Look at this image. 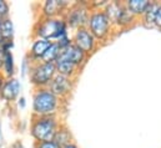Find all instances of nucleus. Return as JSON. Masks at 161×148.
<instances>
[{"instance_id":"f257e3e1","label":"nucleus","mask_w":161,"mask_h":148,"mask_svg":"<svg viewBox=\"0 0 161 148\" xmlns=\"http://www.w3.org/2000/svg\"><path fill=\"white\" fill-rule=\"evenodd\" d=\"M60 106V98L55 96L49 88H36L33 93V116H56Z\"/></svg>"},{"instance_id":"f03ea898","label":"nucleus","mask_w":161,"mask_h":148,"mask_svg":"<svg viewBox=\"0 0 161 148\" xmlns=\"http://www.w3.org/2000/svg\"><path fill=\"white\" fill-rule=\"evenodd\" d=\"M65 35H68V25L63 18H41L34 28L35 39H45L56 42Z\"/></svg>"},{"instance_id":"7ed1b4c3","label":"nucleus","mask_w":161,"mask_h":148,"mask_svg":"<svg viewBox=\"0 0 161 148\" xmlns=\"http://www.w3.org/2000/svg\"><path fill=\"white\" fill-rule=\"evenodd\" d=\"M60 123L56 116H44L33 117L30 123V135L34 138L35 143L53 141Z\"/></svg>"},{"instance_id":"20e7f679","label":"nucleus","mask_w":161,"mask_h":148,"mask_svg":"<svg viewBox=\"0 0 161 148\" xmlns=\"http://www.w3.org/2000/svg\"><path fill=\"white\" fill-rule=\"evenodd\" d=\"M56 75L55 64H47V62H34L31 66V70L29 72L30 83L36 88H47L51 80Z\"/></svg>"},{"instance_id":"39448f33","label":"nucleus","mask_w":161,"mask_h":148,"mask_svg":"<svg viewBox=\"0 0 161 148\" xmlns=\"http://www.w3.org/2000/svg\"><path fill=\"white\" fill-rule=\"evenodd\" d=\"M89 16L90 13L87 6L82 3H78L66 9L63 19L65 20L68 28L79 29V28H85V25H87Z\"/></svg>"},{"instance_id":"423d86ee","label":"nucleus","mask_w":161,"mask_h":148,"mask_svg":"<svg viewBox=\"0 0 161 148\" xmlns=\"http://www.w3.org/2000/svg\"><path fill=\"white\" fill-rule=\"evenodd\" d=\"M110 26L111 23L104 11H94L90 14L87 21V29L95 39L99 40L106 39L110 33Z\"/></svg>"},{"instance_id":"0eeeda50","label":"nucleus","mask_w":161,"mask_h":148,"mask_svg":"<svg viewBox=\"0 0 161 148\" xmlns=\"http://www.w3.org/2000/svg\"><path fill=\"white\" fill-rule=\"evenodd\" d=\"M96 39L92 36V34L89 31V29L85 28H79L76 29L74 37H73V44L75 46H78L81 51H84L85 54H91L95 49V41Z\"/></svg>"},{"instance_id":"6e6552de","label":"nucleus","mask_w":161,"mask_h":148,"mask_svg":"<svg viewBox=\"0 0 161 148\" xmlns=\"http://www.w3.org/2000/svg\"><path fill=\"white\" fill-rule=\"evenodd\" d=\"M69 6L66 0H46L41 6V18H63Z\"/></svg>"},{"instance_id":"1a4fd4ad","label":"nucleus","mask_w":161,"mask_h":148,"mask_svg":"<svg viewBox=\"0 0 161 148\" xmlns=\"http://www.w3.org/2000/svg\"><path fill=\"white\" fill-rule=\"evenodd\" d=\"M47 88L59 98L66 97L73 90V80L70 77L56 74L51 80L50 85L47 86Z\"/></svg>"},{"instance_id":"9d476101","label":"nucleus","mask_w":161,"mask_h":148,"mask_svg":"<svg viewBox=\"0 0 161 148\" xmlns=\"http://www.w3.org/2000/svg\"><path fill=\"white\" fill-rule=\"evenodd\" d=\"M20 91H21V83L18 78L15 77L6 78L0 92V98L8 103H13L20 97Z\"/></svg>"},{"instance_id":"9b49d317","label":"nucleus","mask_w":161,"mask_h":148,"mask_svg":"<svg viewBox=\"0 0 161 148\" xmlns=\"http://www.w3.org/2000/svg\"><path fill=\"white\" fill-rule=\"evenodd\" d=\"M85 57H86V54L84 51H81L78 46H75L74 44H71L70 46H68L64 50H61L60 56H59L58 60L69 61V62H71V64H74L75 66L79 67L81 64L85 61Z\"/></svg>"},{"instance_id":"f8f14e48","label":"nucleus","mask_w":161,"mask_h":148,"mask_svg":"<svg viewBox=\"0 0 161 148\" xmlns=\"http://www.w3.org/2000/svg\"><path fill=\"white\" fill-rule=\"evenodd\" d=\"M51 41L45 40V39H35L30 46L29 54L26 55L31 62H38L40 61L41 57L44 56V54L46 52V50L50 47Z\"/></svg>"},{"instance_id":"ddd939ff","label":"nucleus","mask_w":161,"mask_h":148,"mask_svg":"<svg viewBox=\"0 0 161 148\" xmlns=\"http://www.w3.org/2000/svg\"><path fill=\"white\" fill-rule=\"evenodd\" d=\"M150 3L151 1H147V0H129V1H126L125 6L134 16H137V15L145 14Z\"/></svg>"},{"instance_id":"4468645a","label":"nucleus","mask_w":161,"mask_h":148,"mask_svg":"<svg viewBox=\"0 0 161 148\" xmlns=\"http://www.w3.org/2000/svg\"><path fill=\"white\" fill-rule=\"evenodd\" d=\"M1 74L5 78H11L15 75V61L11 51L4 52V64H3Z\"/></svg>"},{"instance_id":"2eb2a0df","label":"nucleus","mask_w":161,"mask_h":148,"mask_svg":"<svg viewBox=\"0 0 161 148\" xmlns=\"http://www.w3.org/2000/svg\"><path fill=\"white\" fill-rule=\"evenodd\" d=\"M55 69H56V74L66 76V77H73L76 74L78 66H75L74 64L65 61V60H56L55 61Z\"/></svg>"},{"instance_id":"dca6fc26","label":"nucleus","mask_w":161,"mask_h":148,"mask_svg":"<svg viewBox=\"0 0 161 148\" xmlns=\"http://www.w3.org/2000/svg\"><path fill=\"white\" fill-rule=\"evenodd\" d=\"M53 142H55L59 147L61 148H64L66 145L71 143V133H70V131L65 126L60 124L58 131H56V133H55V136H54V138H53Z\"/></svg>"},{"instance_id":"f3484780","label":"nucleus","mask_w":161,"mask_h":148,"mask_svg":"<svg viewBox=\"0 0 161 148\" xmlns=\"http://www.w3.org/2000/svg\"><path fill=\"white\" fill-rule=\"evenodd\" d=\"M14 24L10 20V18L0 21V39L1 41H13L14 40Z\"/></svg>"},{"instance_id":"a211bd4d","label":"nucleus","mask_w":161,"mask_h":148,"mask_svg":"<svg viewBox=\"0 0 161 148\" xmlns=\"http://www.w3.org/2000/svg\"><path fill=\"white\" fill-rule=\"evenodd\" d=\"M124 4L118 3V1H114V3H110V4H106V9H105V14L108 16V19L110 20L111 24H116V20L120 16L121 11L124 9Z\"/></svg>"},{"instance_id":"6ab92c4d","label":"nucleus","mask_w":161,"mask_h":148,"mask_svg":"<svg viewBox=\"0 0 161 148\" xmlns=\"http://www.w3.org/2000/svg\"><path fill=\"white\" fill-rule=\"evenodd\" d=\"M61 52V49L59 47V45L56 42H51L50 47L46 50V52L44 54V56L41 57V62H47V64H55V61L59 59Z\"/></svg>"},{"instance_id":"aec40b11","label":"nucleus","mask_w":161,"mask_h":148,"mask_svg":"<svg viewBox=\"0 0 161 148\" xmlns=\"http://www.w3.org/2000/svg\"><path fill=\"white\" fill-rule=\"evenodd\" d=\"M159 8V3H150L149 8L146 9L145 14H144V23L147 26H154V21H155V15Z\"/></svg>"},{"instance_id":"412c9836","label":"nucleus","mask_w":161,"mask_h":148,"mask_svg":"<svg viewBox=\"0 0 161 148\" xmlns=\"http://www.w3.org/2000/svg\"><path fill=\"white\" fill-rule=\"evenodd\" d=\"M134 19H135V16L126 9V6H124V9H122V11H121L120 16L118 18V20H116V25H119V26H122V28H125V26H129L132 21H134Z\"/></svg>"},{"instance_id":"4be33fe9","label":"nucleus","mask_w":161,"mask_h":148,"mask_svg":"<svg viewBox=\"0 0 161 148\" xmlns=\"http://www.w3.org/2000/svg\"><path fill=\"white\" fill-rule=\"evenodd\" d=\"M33 64H34V62H31L28 56H25V57L23 59L21 65H20V75H21L23 78L26 77V76H29V72H30V70H31Z\"/></svg>"},{"instance_id":"5701e85b","label":"nucleus","mask_w":161,"mask_h":148,"mask_svg":"<svg viewBox=\"0 0 161 148\" xmlns=\"http://www.w3.org/2000/svg\"><path fill=\"white\" fill-rule=\"evenodd\" d=\"M9 14H10V6H9L8 1L0 0V21L8 19Z\"/></svg>"},{"instance_id":"b1692460","label":"nucleus","mask_w":161,"mask_h":148,"mask_svg":"<svg viewBox=\"0 0 161 148\" xmlns=\"http://www.w3.org/2000/svg\"><path fill=\"white\" fill-rule=\"evenodd\" d=\"M35 148H61V147H59L55 142L49 141V142H39V143H35Z\"/></svg>"},{"instance_id":"393cba45","label":"nucleus","mask_w":161,"mask_h":148,"mask_svg":"<svg viewBox=\"0 0 161 148\" xmlns=\"http://www.w3.org/2000/svg\"><path fill=\"white\" fill-rule=\"evenodd\" d=\"M154 25L158 26V28H161V4H159V8H158V11H156V15H155Z\"/></svg>"},{"instance_id":"a878e982","label":"nucleus","mask_w":161,"mask_h":148,"mask_svg":"<svg viewBox=\"0 0 161 148\" xmlns=\"http://www.w3.org/2000/svg\"><path fill=\"white\" fill-rule=\"evenodd\" d=\"M16 105H18V108L19 110H24L26 107V98L24 96H20L18 100H16Z\"/></svg>"},{"instance_id":"bb28decb","label":"nucleus","mask_w":161,"mask_h":148,"mask_svg":"<svg viewBox=\"0 0 161 148\" xmlns=\"http://www.w3.org/2000/svg\"><path fill=\"white\" fill-rule=\"evenodd\" d=\"M4 146V135H3V124L0 121V148H3Z\"/></svg>"},{"instance_id":"cd10ccee","label":"nucleus","mask_w":161,"mask_h":148,"mask_svg":"<svg viewBox=\"0 0 161 148\" xmlns=\"http://www.w3.org/2000/svg\"><path fill=\"white\" fill-rule=\"evenodd\" d=\"M3 64H4V51L0 49V72L3 69Z\"/></svg>"},{"instance_id":"c85d7f7f","label":"nucleus","mask_w":161,"mask_h":148,"mask_svg":"<svg viewBox=\"0 0 161 148\" xmlns=\"http://www.w3.org/2000/svg\"><path fill=\"white\" fill-rule=\"evenodd\" d=\"M5 77L3 76V74L0 72V92H1V88H3V85H4V82H5Z\"/></svg>"},{"instance_id":"c756f323","label":"nucleus","mask_w":161,"mask_h":148,"mask_svg":"<svg viewBox=\"0 0 161 148\" xmlns=\"http://www.w3.org/2000/svg\"><path fill=\"white\" fill-rule=\"evenodd\" d=\"M10 148H24V147H23V145H21L20 142H15Z\"/></svg>"},{"instance_id":"7c9ffc66","label":"nucleus","mask_w":161,"mask_h":148,"mask_svg":"<svg viewBox=\"0 0 161 148\" xmlns=\"http://www.w3.org/2000/svg\"><path fill=\"white\" fill-rule=\"evenodd\" d=\"M64 148H78V146H76V145H74V143L71 142V143H69V145H66V146H65V147H64Z\"/></svg>"}]
</instances>
